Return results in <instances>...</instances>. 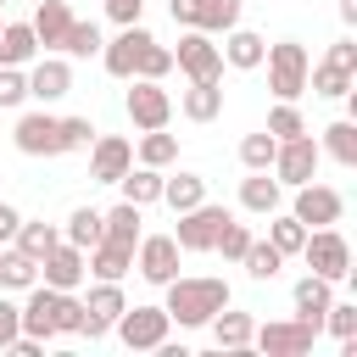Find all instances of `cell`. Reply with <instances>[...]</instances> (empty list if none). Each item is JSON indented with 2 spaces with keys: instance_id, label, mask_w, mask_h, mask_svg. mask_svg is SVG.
I'll list each match as a JSON object with an SVG mask.
<instances>
[{
  "instance_id": "6da1fadb",
  "label": "cell",
  "mask_w": 357,
  "mask_h": 357,
  "mask_svg": "<svg viewBox=\"0 0 357 357\" xmlns=\"http://www.w3.org/2000/svg\"><path fill=\"white\" fill-rule=\"evenodd\" d=\"M167 290V318L178 324V329H201V324H212L223 307H229V284L223 279H212V273H201V279H167L162 284Z\"/></svg>"
},
{
  "instance_id": "7a4b0ae2",
  "label": "cell",
  "mask_w": 357,
  "mask_h": 357,
  "mask_svg": "<svg viewBox=\"0 0 357 357\" xmlns=\"http://www.w3.org/2000/svg\"><path fill=\"white\" fill-rule=\"evenodd\" d=\"M301 257H307V273H318V279H329V284L351 279V245H346V234H340L335 223H329V229H307Z\"/></svg>"
},
{
  "instance_id": "3957f363",
  "label": "cell",
  "mask_w": 357,
  "mask_h": 357,
  "mask_svg": "<svg viewBox=\"0 0 357 357\" xmlns=\"http://www.w3.org/2000/svg\"><path fill=\"white\" fill-rule=\"evenodd\" d=\"M262 67H268V89L279 95V100H296L301 89H307V45H296V39H279V45H268L262 50Z\"/></svg>"
},
{
  "instance_id": "277c9868",
  "label": "cell",
  "mask_w": 357,
  "mask_h": 357,
  "mask_svg": "<svg viewBox=\"0 0 357 357\" xmlns=\"http://www.w3.org/2000/svg\"><path fill=\"white\" fill-rule=\"evenodd\" d=\"M123 112H128V123H134L139 134H145V128H167V123H173V95L162 89V78H128Z\"/></svg>"
},
{
  "instance_id": "5b68a950",
  "label": "cell",
  "mask_w": 357,
  "mask_h": 357,
  "mask_svg": "<svg viewBox=\"0 0 357 357\" xmlns=\"http://www.w3.org/2000/svg\"><path fill=\"white\" fill-rule=\"evenodd\" d=\"M112 329H117V340H123L128 351H156V346L167 340L173 318H167V307H123Z\"/></svg>"
},
{
  "instance_id": "8992f818",
  "label": "cell",
  "mask_w": 357,
  "mask_h": 357,
  "mask_svg": "<svg viewBox=\"0 0 357 357\" xmlns=\"http://www.w3.org/2000/svg\"><path fill=\"white\" fill-rule=\"evenodd\" d=\"M290 218L296 223H307V229H329V223H340L346 218V195L340 190H329V184H296V201H290Z\"/></svg>"
},
{
  "instance_id": "52a82bcc",
  "label": "cell",
  "mask_w": 357,
  "mask_h": 357,
  "mask_svg": "<svg viewBox=\"0 0 357 357\" xmlns=\"http://www.w3.org/2000/svg\"><path fill=\"white\" fill-rule=\"evenodd\" d=\"M251 340H257L268 357H307L312 340H318V324H307V318H273V324L251 329Z\"/></svg>"
},
{
  "instance_id": "ba28073f",
  "label": "cell",
  "mask_w": 357,
  "mask_h": 357,
  "mask_svg": "<svg viewBox=\"0 0 357 357\" xmlns=\"http://www.w3.org/2000/svg\"><path fill=\"white\" fill-rule=\"evenodd\" d=\"M318 162H324L318 139H312V134H296V139H279V151H273V167H268V173H273L279 184H290V190H296V184H307V178L318 173Z\"/></svg>"
},
{
  "instance_id": "9c48e42d",
  "label": "cell",
  "mask_w": 357,
  "mask_h": 357,
  "mask_svg": "<svg viewBox=\"0 0 357 357\" xmlns=\"http://www.w3.org/2000/svg\"><path fill=\"white\" fill-rule=\"evenodd\" d=\"M223 223H229V212H223V206H212V201H201V206L178 212L173 240H178V251H212V245H218V234H223Z\"/></svg>"
},
{
  "instance_id": "30bf717a",
  "label": "cell",
  "mask_w": 357,
  "mask_h": 357,
  "mask_svg": "<svg viewBox=\"0 0 357 357\" xmlns=\"http://www.w3.org/2000/svg\"><path fill=\"white\" fill-rule=\"evenodd\" d=\"M134 268H139L145 284H167V279H178V240H173V234H139V245H134Z\"/></svg>"
},
{
  "instance_id": "8fae6325",
  "label": "cell",
  "mask_w": 357,
  "mask_h": 357,
  "mask_svg": "<svg viewBox=\"0 0 357 357\" xmlns=\"http://www.w3.org/2000/svg\"><path fill=\"white\" fill-rule=\"evenodd\" d=\"M123 307H128V301H123V279H95L89 296H84V335H89V340L112 335V324H117Z\"/></svg>"
},
{
  "instance_id": "7c38bea8",
  "label": "cell",
  "mask_w": 357,
  "mask_h": 357,
  "mask_svg": "<svg viewBox=\"0 0 357 357\" xmlns=\"http://www.w3.org/2000/svg\"><path fill=\"white\" fill-rule=\"evenodd\" d=\"M173 67H178L184 78H223V50L212 45V33L190 28V33L178 39V50H173Z\"/></svg>"
},
{
  "instance_id": "4fadbf2b",
  "label": "cell",
  "mask_w": 357,
  "mask_h": 357,
  "mask_svg": "<svg viewBox=\"0 0 357 357\" xmlns=\"http://www.w3.org/2000/svg\"><path fill=\"white\" fill-rule=\"evenodd\" d=\"M11 139H17L22 156H61V117H50V112H22L17 128H11Z\"/></svg>"
},
{
  "instance_id": "5bb4252c",
  "label": "cell",
  "mask_w": 357,
  "mask_h": 357,
  "mask_svg": "<svg viewBox=\"0 0 357 357\" xmlns=\"http://www.w3.org/2000/svg\"><path fill=\"white\" fill-rule=\"evenodd\" d=\"M39 279H45V284H56V290H78V284L89 279L84 245H73V240H56V245L39 257Z\"/></svg>"
},
{
  "instance_id": "9a60e30c",
  "label": "cell",
  "mask_w": 357,
  "mask_h": 357,
  "mask_svg": "<svg viewBox=\"0 0 357 357\" xmlns=\"http://www.w3.org/2000/svg\"><path fill=\"white\" fill-rule=\"evenodd\" d=\"M128 167H134V145L123 134H95L89 139V178L95 184H117Z\"/></svg>"
},
{
  "instance_id": "2e32d148",
  "label": "cell",
  "mask_w": 357,
  "mask_h": 357,
  "mask_svg": "<svg viewBox=\"0 0 357 357\" xmlns=\"http://www.w3.org/2000/svg\"><path fill=\"white\" fill-rule=\"evenodd\" d=\"M61 95H73V67H67V56H39V61L28 67V100L56 106Z\"/></svg>"
},
{
  "instance_id": "e0dca14e",
  "label": "cell",
  "mask_w": 357,
  "mask_h": 357,
  "mask_svg": "<svg viewBox=\"0 0 357 357\" xmlns=\"http://www.w3.org/2000/svg\"><path fill=\"white\" fill-rule=\"evenodd\" d=\"M145 39H151V33H145L139 22H128L117 39H106V45H100V67H106L112 78H134V56H139V45H145Z\"/></svg>"
},
{
  "instance_id": "ac0fdd59",
  "label": "cell",
  "mask_w": 357,
  "mask_h": 357,
  "mask_svg": "<svg viewBox=\"0 0 357 357\" xmlns=\"http://www.w3.org/2000/svg\"><path fill=\"white\" fill-rule=\"evenodd\" d=\"M218 50H223V61H229L234 73H257V67H262V50H268V39L234 22V28L223 33V45H218Z\"/></svg>"
},
{
  "instance_id": "d6986e66",
  "label": "cell",
  "mask_w": 357,
  "mask_h": 357,
  "mask_svg": "<svg viewBox=\"0 0 357 357\" xmlns=\"http://www.w3.org/2000/svg\"><path fill=\"white\" fill-rule=\"evenodd\" d=\"M67 28H73V6H67V0H39V11H33V39H39V50H61Z\"/></svg>"
},
{
  "instance_id": "ffe728a7",
  "label": "cell",
  "mask_w": 357,
  "mask_h": 357,
  "mask_svg": "<svg viewBox=\"0 0 357 357\" xmlns=\"http://www.w3.org/2000/svg\"><path fill=\"white\" fill-rule=\"evenodd\" d=\"M84 262H89V273L95 279H123L128 268H134V245H123V240H95L89 251H84Z\"/></svg>"
},
{
  "instance_id": "44dd1931",
  "label": "cell",
  "mask_w": 357,
  "mask_h": 357,
  "mask_svg": "<svg viewBox=\"0 0 357 357\" xmlns=\"http://www.w3.org/2000/svg\"><path fill=\"white\" fill-rule=\"evenodd\" d=\"M178 112H184L190 123H212V117L223 112V89H218V78H190V89L178 95Z\"/></svg>"
},
{
  "instance_id": "7402d4cb",
  "label": "cell",
  "mask_w": 357,
  "mask_h": 357,
  "mask_svg": "<svg viewBox=\"0 0 357 357\" xmlns=\"http://www.w3.org/2000/svg\"><path fill=\"white\" fill-rule=\"evenodd\" d=\"M307 84H312V95H324V100H346V95L357 89V73L324 56L318 67H307Z\"/></svg>"
},
{
  "instance_id": "603a6c76",
  "label": "cell",
  "mask_w": 357,
  "mask_h": 357,
  "mask_svg": "<svg viewBox=\"0 0 357 357\" xmlns=\"http://www.w3.org/2000/svg\"><path fill=\"white\" fill-rule=\"evenodd\" d=\"M290 301H296V318L318 324V318H324V307L335 301V284H329V279H318V273H301V279H296V290H290Z\"/></svg>"
},
{
  "instance_id": "cb8c5ba5",
  "label": "cell",
  "mask_w": 357,
  "mask_h": 357,
  "mask_svg": "<svg viewBox=\"0 0 357 357\" xmlns=\"http://www.w3.org/2000/svg\"><path fill=\"white\" fill-rule=\"evenodd\" d=\"M39 56L33 22H0V67H28Z\"/></svg>"
},
{
  "instance_id": "d4e9b609",
  "label": "cell",
  "mask_w": 357,
  "mask_h": 357,
  "mask_svg": "<svg viewBox=\"0 0 357 357\" xmlns=\"http://www.w3.org/2000/svg\"><path fill=\"white\" fill-rule=\"evenodd\" d=\"M279 201H284V184H279V178H268V173L240 178V206H245V212L268 218V212H279Z\"/></svg>"
},
{
  "instance_id": "484cf974",
  "label": "cell",
  "mask_w": 357,
  "mask_h": 357,
  "mask_svg": "<svg viewBox=\"0 0 357 357\" xmlns=\"http://www.w3.org/2000/svg\"><path fill=\"white\" fill-rule=\"evenodd\" d=\"M162 178H167L162 167H145V162H139V167H128L117 184H123V201H134V206H156V201H162Z\"/></svg>"
},
{
  "instance_id": "4316f807",
  "label": "cell",
  "mask_w": 357,
  "mask_h": 357,
  "mask_svg": "<svg viewBox=\"0 0 357 357\" xmlns=\"http://www.w3.org/2000/svg\"><path fill=\"white\" fill-rule=\"evenodd\" d=\"M318 151H324L329 162H340V167H357V123H351V117L329 123L324 139H318Z\"/></svg>"
},
{
  "instance_id": "83f0119b",
  "label": "cell",
  "mask_w": 357,
  "mask_h": 357,
  "mask_svg": "<svg viewBox=\"0 0 357 357\" xmlns=\"http://www.w3.org/2000/svg\"><path fill=\"white\" fill-rule=\"evenodd\" d=\"M251 329H257L251 312H229V307H223V312L212 318V340H218L223 351H245V346H251Z\"/></svg>"
},
{
  "instance_id": "f1b7e54d",
  "label": "cell",
  "mask_w": 357,
  "mask_h": 357,
  "mask_svg": "<svg viewBox=\"0 0 357 357\" xmlns=\"http://www.w3.org/2000/svg\"><path fill=\"white\" fill-rule=\"evenodd\" d=\"M162 201H167L173 212H190V206L206 201V178H201V173H173V178H162Z\"/></svg>"
},
{
  "instance_id": "f546056e",
  "label": "cell",
  "mask_w": 357,
  "mask_h": 357,
  "mask_svg": "<svg viewBox=\"0 0 357 357\" xmlns=\"http://www.w3.org/2000/svg\"><path fill=\"white\" fill-rule=\"evenodd\" d=\"M56 240H61V229H56V223H45V218H22V223H17V234H11V245H17V251H28L33 262H39Z\"/></svg>"
},
{
  "instance_id": "4dcf8cb0",
  "label": "cell",
  "mask_w": 357,
  "mask_h": 357,
  "mask_svg": "<svg viewBox=\"0 0 357 357\" xmlns=\"http://www.w3.org/2000/svg\"><path fill=\"white\" fill-rule=\"evenodd\" d=\"M28 284H39V262H33L28 251L6 245V251H0V290H28Z\"/></svg>"
},
{
  "instance_id": "1f68e13d",
  "label": "cell",
  "mask_w": 357,
  "mask_h": 357,
  "mask_svg": "<svg viewBox=\"0 0 357 357\" xmlns=\"http://www.w3.org/2000/svg\"><path fill=\"white\" fill-rule=\"evenodd\" d=\"M134 162H145V167H167V162H178V134H167V128H145Z\"/></svg>"
},
{
  "instance_id": "d6a6232c",
  "label": "cell",
  "mask_w": 357,
  "mask_h": 357,
  "mask_svg": "<svg viewBox=\"0 0 357 357\" xmlns=\"http://www.w3.org/2000/svg\"><path fill=\"white\" fill-rule=\"evenodd\" d=\"M145 206H134V201H117L112 212H100V223H106V240H123V245H139V218Z\"/></svg>"
},
{
  "instance_id": "836d02e7",
  "label": "cell",
  "mask_w": 357,
  "mask_h": 357,
  "mask_svg": "<svg viewBox=\"0 0 357 357\" xmlns=\"http://www.w3.org/2000/svg\"><path fill=\"white\" fill-rule=\"evenodd\" d=\"M100 234H106V223H100V212H95V206H73V212H67V223H61V240H73V245H84V251H89Z\"/></svg>"
},
{
  "instance_id": "e575fe53",
  "label": "cell",
  "mask_w": 357,
  "mask_h": 357,
  "mask_svg": "<svg viewBox=\"0 0 357 357\" xmlns=\"http://www.w3.org/2000/svg\"><path fill=\"white\" fill-rule=\"evenodd\" d=\"M240 11H245V0H201L195 28H201V33H229V28L240 22Z\"/></svg>"
},
{
  "instance_id": "d590c367",
  "label": "cell",
  "mask_w": 357,
  "mask_h": 357,
  "mask_svg": "<svg viewBox=\"0 0 357 357\" xmlns=\"http://www.w3.org/2000/svg\"><path fill=\"white\" fill-rule=\"evenodd\" d=\"M240 268H245L251 279H279L284 251H279V245H268V240H251V245H245V257H240Z\"/></svg>"
},
{
  "instance_id": "8d00e7d4",
  "label": "cell",
  "mask_w": 357,
  "mask_h": 357,
  "mask_svg": "<svg viewBox=\"0 0 357 357\" xmlns=\"http://www.w3.org/2000/svg\"><path fill=\"white\" fill-rule=\"evenodd\" d=\"M273 151H279V139H273L268 128L245 134V139H240V162H245V173H268V167H273Z\"/></svg>"
},
{
  "instance_id": "74e56055",
  "label": "cell",
  "mask_w": 357,
  "mask_h": 357,
  "mask_svg": "<svg viewBox=\"0 0 357 357\" xmlns=\"http://www.w3.org/2000/svg\"><path fill=\"white\" fill-rule=\"evenodd\" d=\"M273 223H268V245H279L284 257H301V240H307V223H296L290 212L279 218V212H268Z\"/></svg>"
},
{
  "instance_id": "f35d334b",
  "label": "cell",
  "mask_w": 357,
  "mask_h": 357,
  "mask_svg": "<svg viewBox=\"0 0 357 357\" xmlns=\"http://www.w3.org/2000/svg\"><path fill=\"white\" fill-rule=\"evenodd\" d=\"M167 73H173V50L156 45V39H145L139 56H134V78H167Z\"/></svg>"
},
{
  "instance_id": "ab89813d",
  "label": "cell",
  "mask_w": 357,
  "mask_h": 357,
  "mask_svg": "<svg viewBox=\"0 0 357 357\" xmlns=\"http://www.w3.org/2000/svg\"><path fill=\"white\" fill-rule=\"evenodd\" d=\"M50 324H56V335H84V301H78L73 290H56Z\"/></svg>"
},
{
  "instance_id": "60d3db41",
  "label": "cell",
  "mask_w": 357,
  "mask_h": 357,
  "mask_svg": "<svg viewBox=\"0 0 357 357\" xmlns=\"http://www.w3.org/2000/svg\"><path fill=\"white\" fill-rule=\"evenodd\" d=\"M100 45H106V39H100V28L73 17V28H67V39H61V56H100Z\"/></svg>"
},
{
  "instance_id": "b9f144b4",
  "label": "cell",
  "mask_w": 357,
  "mask_h": 357,
  "mask_svg": "<svg viewBox=\"0 0 357 357\" xmlns=\"http://www.w3.org/2000/svg\"><path fill=\"white\" fill-rule=\"evenodd\" d=\"M268 134H273V139H296V134H307V117L296 112V100H279V106L268 112Z\"/></svg>"
},
{
  "instance_id": "7bdbcfd3",
  "label": "cell",
  "mask_w": 357,
  "mask_h": 357,
  "mask_svg": "<svg viewBox=\"0 0 357 357\" xmlns=\"http://www.w3.org/2000/svg\"><path fill=\"white\" fill-rule=\"evenodd\" d=\"M251 240H257V234H251V229H245V223H234V218H229V223H223V234H218V245H212V251H223V262H240V257H245V245H251Z\"/></svg>"
},
{
  "instance_id": "ee69618b",
  "label": "cell",
  "mask_w": 357,
  "mask_h": 357,
  "mask_svg": "<svg viewBox=\"0 0 357 357\" xmlns=\"http://www.w3.org/2000/svg\"><path fill=\"white\" fill-rule=\"evenodd\" d=\"M89 139H95L89 117H61V151H89Z\"/></svg>"
},
{
  "instance_id": "f6af8a7d",
  "label": "cell",
  "mask_w": 357,
  "mask_h": 357,
  "mask_svg": "<svg viewBox=\"0 0 357 357\" xmlns=\"http://www.w3.org/2000/svg\"><path fill=\"white\" fill-rule=\"evenodd\" d=\"M28 100V73L22 67H0V106H22Z\"/></svg>"
},
{
  "instance_id": "bcb514c9",
  "label": "cell",
  "mask_w": 357,
  "mask_h": 357,
  "mask_svg": "<svg viewBox=\"0 0 357 357\" xmlns=\"http://www.w3.org/2000/svg\"><path fill=\"white\" fill-rule=\"evenodd\" d=\"M17 335H22V312H17V301H11V296H0V351H6Z\"/></svg>"
},
{
  "instance_id": "7dc6e473",
  "label": "cell",
  "mask_w": 357,
  "mask_h": 357,
  "mask_svg": "<svg viewBox=\"0 0 357 357\" xmlns=\"http://www.w3.org/2000/svg\"><path fill=\"white\" fill-rule=\"evenodd\" d=\"M139 11H145V0H106V17H112L117 28H128V22H139Z\"/></svg>"
},
{
  "instance_id": "c3c4849f",
  "label": "cell",
  "mask_w": 357,
  "mask_h": 357,
  "mask_svg": "<svg viewBox=\"0 0 357 357\" xmlns=\"http://www.w3.org/2000/svg\"><path fill=\"white\" fill-rule=\"evenodd\" d=\"M329 61H340V67L357 73V39H335V45H329Z\"/></svg>"
},
{
  "instance_id": "681fc988",
  "label": "cell",
  "mask_w": 357,
  "mask_h": 357,
  "mask_svg": "<svg viewBox=\"0 0 357 357\" xmlns=\"http://www.w3.org/2000/svg\"><path fill=\"white\" fill-rule=\"evenodd\" d=\"M17 223H22V212H17L11 201H0V245H11V234H17Z\"/></svg>"
},
{
  "instance_id": "f907efd6",
  "label": "cell",
  "mask_w": 357,
  "mask_h": 357,
  "mask_svg": "<svg viewBox=\"0 0 357 357\" xmlns=\"http://www.w3.org/2000/svg\"><path fill=\"white\" fill-rule=\"evenodd\" d=\"M167 11H173V22L195 28V11H201V0H167Z\"/></svg>"
},
{
  "instance_id": "816d5d0a",
  "label": "cell",
  "mask_w": 357,
  "mask_h": 357,
  "mask_svg": "<svg viewBox=\"0 0 357 357\" xmlns=\"http://www.w3.org/2000/svg\"><path fill=\"white\" fill-rule=\"evenodd\" d=\"M6 351H17V357H45V340H33V335H17Z\"/></svg>"
},
{
  "instance_id": "f5cc1de1",
  "label": "cell",
  "mask_w": 357,
  "mask_h": 357,
  "mask_svg": "<svg viewBox=\"0 0 357 357\" xmlns=\"http://www.w3.org/2000/svg\"><path fill=\"white\" fill-rule=\"evenodd\" d=\"M340 22H346V28L357 22V0H340Z\"/></svg>"
},
{
  "instance_id": "db71d44e",
  "label": "cell",
  "mask_w": 357,
  "mask_h": 357,
  "mask_svg": "<svg viewBox=\"0 0 357 357\" xmlns=\"http://www.w3.org/2000/svg\"><path fill=\"white\" fill-rule=\"evenodd\" d=\"M0 6H11V0H0Z\"/></svg>"
}]
</instances>
